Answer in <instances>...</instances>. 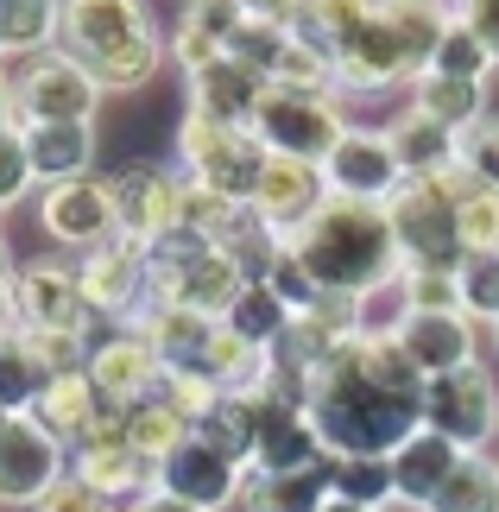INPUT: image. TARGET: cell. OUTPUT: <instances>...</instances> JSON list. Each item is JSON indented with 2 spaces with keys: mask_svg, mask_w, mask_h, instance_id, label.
<instances>
[{
  "mask_svg": "<svg viewBox=\"0 0 499 512\" xmlns=\"http://www.w3.org/2000/svg\"><path fill=\"white\" fill-rule=\"evenodd\" d=\"M108 190H114V215H121V234H133V241H146L158 247L165 234L184 228V190H190V177L184 171H171V165H121L108 177Z\"/></svg>",
  "mask_w": 499,
  "mask_h": 512,
  "instance_id": "obj_10",
  "label": "cell"
},
{
  "mask_svg": "<svg viewBox=\"0 0 499 512\" xmlns=\"http://www.w3.org/2000/svg\"><path fill=\"white\" fill-rule=\"evenodd\" d=\"M38 190L32 177V152H26V127H0V209L26 203Z\"/></svg>",
  "mask_w": 499,
  "mask_h": 512,
  "instance_id": "obj_44",
  "label": "cell"
},
{
  "mask_svg": "<svg viewBox=\"0 0 499 512\" xmlns=\"http://www.w3.org/2000/svg\"><path fill=\"white\" fill-rule=\"evenodd\" d=\"M83 373H89V386H95V399H102V411H114V418H127L133 405L158 399V386H165V361H158L152 342L133 336V329H121V336H108V342H95Z\"/></svg>",
  "mask_w": 499,
  "mask_h": 512,
  "instance_id": "obj_15",
  "label": "cell"
},
{
  "mask_svg": "<svg viewBox=\"0 0 499 512\" xmlns=\"http://www.w3.org/2000/svg\"><path fill=\"white\" fill-rule=\"evenodd\" d=\"M285 253L316 279L323 298H367L373 285L405 272L386 203H354V196H329L304 228L285 234Z\"/></svg>",
  "mask_w": 499,
  "mask_h": 512,
  "instance_id": "obj_2",
  "label": "cell"
},
{
  "mask_svg": "<svg viewBox=\"0 0 499 512\" xmlns=\"http://www.w3.org/2000/svg\"><path fill=\"white\" fill-rule=\"evenodd\" d=\"M430 70H436V76H462V83H487V70H499V64H493V51L462 26V19H449V32L436 38Z\"/></svg>",
  "mask_w": 499,
  "mask_h": 512,
  "instance_id": "obj_39",
  "label": "cell"
},
{
  "mask_svg": "<svg viewBox=\"0 0 499 512\" xmlns=\"http://www.w3.org/2000/svg\"><path fill=\"white\" fill-rule=\"evenodd\" d=\"M455 291L474 323H499V253H468L455 266Z\"/></svg>",
  "mask_w": 499,
  "mask_h": 512,
  "instance_id": "obj_40",
  "label": "cell"
},
{
  "mask_svg": "<svg viewBox=\"0 0 499 512\" xmlns=\"http://www.w3.org/2000/svg\"><path fill=\"white\" fill-rule=\"evenodd\" d=\"M70 475H83L95 494H108L114 506H133L139 494L158 487V462L139 456V449L127 443V424L108 411V418L83 437V449H70Z\"/></svg>",
  "mask_w": 499,
  "mask_h": 512,
  "instance_id": "obj_12",
  "label": "cell"
},
{
  "mask_svg": "<svg viewBox=\"0 0 499 512\" xmlns=\"http://www.w3.org/2000/svg\"><path fill=\"white\" fill-rule=\"evenodd\" d=\"M266 159H272V152L259 146L253 127H241V121H215V114L190 108L184 127H177V171H184L190 184L228 196V203L253 209L259 177H266Z\"/></svg>",
  "mask_w": 499,
  "mask_h": 512,
  "instance_id": "obj_4",
  "label": "cell"
},
{
  "mask_svg": "<svg viewBox=\"0 0 499 512\" xmlns=\"http://www.w3.org/2000/svg\"><path fill=\"white\" fill-rule=\"evenodd\" d=\"M405 298H411V310H462L455 272H424V266H405Z\"/></svg>",
  "mask_w": 499,
  "mask_h": 512,
  "instance_id": "obj_49",
  "label": "cell"
},
{
  "mask_svg": "<svg viewBox=\"0 0 499 512\" xmlns=\"http://www.w3.org/2000/svg\"><path fill=\"white\" fill-rule=\"evenodd\" d=\"M64 0H0V57H38L57 51Z\"/></svg>",
  "mask_w": 499,
  "mask_h": 512,
  "instance_id": "obj_31",
  "label": "cell"
},
{
  "mask_svg": "<svg viewBox=\"0 0 499 512\" xmlns=\"http://www.w3.org/2000/svg\"><path fill=\"white\" fill-rule=\"evenodd\" d=\"M70 475V456L57 449L38 418H7L0 424V506H32Z\"/></svg>",
  "mask_w": 499,
  "mask_h": 512,
  "instance_id": "obj_16",
  "label": "cell"
},
{
  "mask_svg": "<svg viewBox=\"0 0 499 512\" xmlns=\"http://www.w3.org/2000/svg\"><path fill=\"white\" fill-rule=\"evenodd\" d=\"M45 386H51V373L38 367V354H32V342H26V329L0 323V418H26Z\"/></svg>",
  "mask_w": 499,
  "mask_h": 512,
  "instance_id": "obj_30",
  "label": "cell"
},
{
  "mask_svg": "<svg viewBox=\"0 0 499 512\" xmlns=\"http://www.w3.org/2000/svg\"><path fill=\"white\" fill-rule=\"evenodd\" d=\"M0 127H19V102H13V76L0 70Z\"/></svg>",
  "mask_w": 499,
  "mask_h": 512,
  "instance_id": "obj_56",
  "label": "cell"
},
{
  "mask_svg": "<svg viewBox=\"0 0 499 512\" xmlns=\"http://www.w3.org/2000/svg\"><path fill=\"white\" fill-rule=\"evenodd\" d=\"M493 462H499V456H493Z\"/></svg>",
  "mask_w": 499,
  "mask_h": 512,
  "instance_id": "obj_63",
  "label": "cell"
},
{
  "mask_svg": "<svg viewBox=\"0 0 499 512\" xmlns=\"http://www.w3.org/2000/svg\"><path fill=\"white\" fill-rule=\"evenodd\" d=\"M76 285H83L89 317L133 323L139 304L152 298V247L133 241V234H114V241L76 253Z\"/></svg>",
  "mask_w": 499,
  "mask_h": 512,
  "instance_id": "obj_9",
  "label": "cell"
},
{
  "mask_svg": "<svg viewBox=\"0 0 499 512\" xmlns=\"http://www.w3.org/2000/svg\"><path fill=\"white\" fill-rule=\"evenodd\" d=\"M285 45H291L285 26H259V19H247V26L228 38V57H234V64H247V70H259V76L272 83V70H278V57H285Z\"/></svg>",
  "mask_w": 499,
  "mask_h": 512,
  "instance_id": "obj_43",
  "label": "cell"
},
{
  "mask_svg": "<svg viewBox=\"0 0 499 512\" xmlns=\"http://www.w3.org/2000/svg\"><path fill=\"white\" fill-rule=\"evenodd\" d=\"M266 285L278 291V298H285V310H291V317H304V310H316V304H323V291H316V279H310V272L291 260V253H278V266H272V279H266Z\"/></svg>",
  "mask_w": 499,
  "mask_h": 512,
  "instance_id": "obj_50",
  "label": "cell"
},
{
  "mask_svg": "<svg viewBox=\"0 0 499 512\" xmlns=\"http://www.w3.org/2000/svg\"><path fill=\"white\" fill-rule=\"evenodd\" d=\"M329 462L323 437H316L310 411H291V418H278L266 437L253 443V475H291V468H316Z\"/></svg>",
  "mask_w": 499,
  "mask_h": 512,
  "instance_id": "obj_29",
  "label": "cell"
},
{
  "mask_svg": "<svg viewBox=\"0 0 499 512\" xmlns=\"http://www.w3.org/2000/svg\"><path fill=\"white\" fill-rule=\"evenodd\" d=\"M38 512H114V500H108V494H95L83 475H64L45 500H38Z\"/></svg>",
  "mask_w": 499,
  "mask_h": 512,
  "instance_id": "obj_51",
  "label": "cell"
},
{
  "mask_svg": "<svg viewBox=\"0 0 499 512\" xmlns=\"http://www.w3.org/2000/svg\"><path fill=\"white\" fill-rule=\"evenodd\" d=\"M392 342L405 348V361L424 373V380L481 361V354H474V317H468V310H411L405 329H398Z\"/></svg>",
  "mask_w": 499,
  "mask_h": 512,
  "instance_id": "obj_20",
  "label": "cell"
},
{
  "mask_svg": "<svg viewBox=\"0 0 499 512\" xmlns=\"http://www.w3.org/2000/svg\"><path fill=\"white\" fill-rule=\"evenodd\" d=\"M379 13L392 19V32H398V45H405L411 76H424L430 57H436V38H443L449 19H455V7H449V0H392V7H379Z\"/></svg>",
  "mask_w": 499,
  "mask_h": 512,
  "instance_id": "obj_33",
  "label": "cell"
},
{
  "mask_svg": "<svg viewBox=\"0 0 499 512\" xmlns=\"http://www.w3.org/2000/svg\"><path fill=\"white\" fill-rule=\"evenodd\" d=\"M424 430L449 437L462 456H487V443L499 437V380L487 373V361L424 380Z\"/></svg>",
  "mask_w": 499,
  "mask_h": 512,
  "instance_id": "obj_7",
  "label": "cell"
},
{
  "mask_svg": "<svg viewBox=\"0 0 499 512\" xmlns=\"http://www.w3.org/2000/svg\"><path fill=\"white\" fill-rule=\"evenodd\" d=\"M493 348H499V323H493Z\"/></svg>",
  "mask_w": 499,
  "mask_h": 512,
  "instance_id": "obj_59",
  "label": "cell"
},
{
  "mask_svg": "<svg viewBox=\"0 0 499 512\" xmlns=\"http://www.w3.org/2000/svg\"><path fill=\"white\" fill-rule=\"evenodd\" d=\"M121 424H127V443L139 449V456H152V462H165L171 449H184V443L196 437V424H190L177 405H165V392H158V399H146V405H133Z\"/></svg>",
  "mask_w": 499,
  "mask_h": 512,
  "instance_id": "obj_34",
  "label": "cell"
},
{
  "mask_svg": "<svg viewBox=\"0 0 499 512\" xmlns=\"http://www.w3.org/2000/svg\"><path fill=\"white\" fill-rule=\"evenodd\" d=\"M190 83V108H203V114H215V121H253V108H259V95H266L272 83L259 70H247V64H234V57L222 51L215 64H203L196 76H184Z\"/></svg>",
  "mask_w": 499,
  "mask_h": 512,
  "instance_id": "obj_25",
  "label": "cell"
},
{
  "mask_svg": "<svg viewBox=\"0 0 499 512\" xmlns=\"http://www.w3.org/2000/svg\"><path fill=\"white\" fill-rule=\"evenodd\" d=\"M455 19L481 38V45L493 51V64H499V0H455Z\"/></svg>",
  "mask_w": 499,
  "mask_h": 512,
  "instance_id": "obj_52",
  "label": "cell"
},
{
  "mask_svg": "<svg viewBox=\"0 0 499 512\" xmlns=\"http://www.w3.org/2000/svg\"><path fill=\"white\" fill-rule=\"evenodd\" d=\"M323 177H329V196H354V203H392V190L405 184L392 140L373 127H354V121L323 159Z\"/></svg>",
  "mask_w": 499,
  "mask_h": 512,
  "instance_id": "obj_18",
  "label": "cell"
},
{
  "mask_svg": "<svg viewBox=\"0 0 499 512\" xmlns=\"http://www.w3.org/2000/svg\"><path fill=\"white\" fill-rule=\"evenodd\" d=\"M411 317V298H405V272L386 285H373L367 298H354V323H361V336H398Z\"/></svg>",
  "mask_w": 499,
  "mask_h": 512,
  "instance_id": "obj_41",
  "label": "cell"
},
{
  "mask_svg": "<svg viewBox=\"0 0 499 512\" xmlns=\"http://www.w3.org/2000/svg\"><path fill=\"white\" fill-rule=\"evenodd\" d=\"M329 203V177L323 165H310V159H266V177H259V196H253V215L259 222H272L278 234H291V228H304L316 209Z\"/></svg>",
  "mask_w": 499,
  "mask_h": 512,
  "instance_id": "obj_21",
  "label": "cell"
},
{
  "mask_svg": "<svg viewBox=\"0 0 499 512\" xmlns=\"http://www.w3.org/2000/svg\"><path fill=\"white\" fill-rule=\"evenodd\" d=\"M0 70L13 76L19 127H38V121H95V108H102V83H95L70 51L0 57Z\"/></svg>",
  "mask_w": 499,
  "mask_h": 512,
  "instance_id": "obj_6",
  "label": "cell"
},
{
  "mask_svg": "<svg viewBox=\"0 0 499 512\" xmlns=\"http://www.w3.org/2000/svg\"><path fill=\"white\" fill-rule=\"evenodd\" d=\"M0 424H7V418H0Z\"/></svg>",
  "mask_w": 499,
  "mask_h": 512,
  "instance_id": "obj_61",
  "label": "cell"
},
{
  "mask_svg": "<svg viewBox=\"0 0 499 512\" xmlns=\"http://www.w3.org/2000/svg\"><path fill=\"white\" fill-rule=\"evenodd\" d=\"M329 475H335V500H354V506H367V512H386L392 506V462H379V456H342V462H329Z\"/></svg>",
  "mask_w": 499,
  "mask_h": 512,
  "instance_id": "obj_38",
  "label": "cell"
},
{
  "mask_svg": "<svg viewBox=\"0 0 499 512\" xmlns=\"http://www.w3.org/2000/svg\"><path fill=\"white\" fill-rule=\"evenodd\" d=\"M222 323H228L241 342H253V348H266V354H272L278 342H285V329H291V310H285V298H278L272 285H247L241 298L228 304V317H222Z\"/></svg>",
  "mask_w": 499,
  "mask_h": 512,
  "instance_id": "obj_35",
  "label": "cell"
},
{
  "mask_svg": "<svg viewBox=\"0 0 499 512\" xmlns=\"http://www.w3.org/2000/svg\"><path fill=\"white\" fill-rule=\"evenodd\" d=\"M38 228L51 234L57 247L89 253L121 234V215H114V190L108 177H70V184H45L38 190Z\"/></svg>",
  "mask_w": 499,
  "mask_h": 512,
  "instance_id": "obj_11",
  "label": "cell"
},
{
  "mask_svg": "<svg viewBox=\"0 0 499 512\" xmlns=\"http://www.w3.org/2000/svg\"><path fill=\"white\" fill-rule=\"evenodd\" d=\"M462 165H468V177L481 190H499V121H493V114L481 127L462 133Z\"/></svg>",
  "mask_w": 499,
  "mask_h": 512,
  "instance_id": "obj_47",
  "label": "cell"
},
{
  "mask_svg": "<svg viewBox=\"0 0 499 512\" xmlns=\"http://www.w3.org/2000/svg\"><path fill=\"white\" fill-rule=\"evenodd\" d=\"M247 127L266 152H278V159H310V165H323L335 152V140L348 133L335 95H304V89H266Z\"/></svg>",
  "mask_w": 499,
  "mask_h": 512,
  "instance_id": "obj_8",
  "label": "cell"
},
{
  "mask_svg": "<svg viewBox=\"0 0 499 512\" xmlns=\"http://www.w3.org/2000/svg\"><path fill=\"white\" fill-rule=\"evenodd\" d=\"M411 108L424 114V121L449 127V133H468L487 121V83H462V76H411Z\"/></svg>",
  "mask_w": 499,
  "mask_h": 512,
  "instance_id": "obj_27",
  "label": "cell"
},
{
  "mask_svg": "<svg viewBox=\"0 0 499 512\" xmlns=\"http://www.w3.org/2000/svg\"><path fill=\"white\" fill-rule=\"evenodd\" d=\"M158 26L146 19L139 0H64V26H57V51H70L83 70H95L102 57L152 38Z\"/></svg>",
  "mask_w": 499,
  "mask_h": 512,
  "instance_id": "obj_14",
  "label": "cell"
},
{
  "mask_svg": "<svg viewBox=\"0 0 499 512\" xmlns=\"http://www.w3.org/2000/svg\"><path fill=\"white\" fill-rule=\"evenodd\" d=\"M177 26L203 32L209 45H222V51H228V38L247 26V13H241V0H184V13H177Z\"/></svg>",
  "mask_w": 499,
  "mask_h": 512,
  "instance_id": "obj_45",
  "label": "cell"
},
{
  "mask_svg": "<svg viewBox=\"0 0 499 512\" xmlns=\"http://www.w3.org/2000/svg\"><path fill=\"white\" fill-rule=\"evenodd\" d=\"M304 411L329 449V462H342V456L386 462L405 437L424 430V373L405 361V348L392 336H354L310 380Z\"/></svg>",
  "mask_w": 499,
  "mask_h": 512,
  "instance_id": "obj_1",
  "label": "cell"
},
{
  "mask_svg": "<svg viewBox=\"0 0 499 512\" xmlns=\"http://www.w3.org/2000/svg\"><path fill=\"white\" fill-rule=\"evenodd\" d=\"M26 152H32V177L45 184H70V177H95V127L89 121H38L26 127Z\"/></svg>",
  "mask_w": 499,
  "mask_h": 512,
  "instance_id": "obj_24",
  "label": "cell"
},
{
  "mask_svg": "<svg viewBox=\"0 0 499 512\" xmlns=\"http://www.w3.org/2000/svg\"><path fill=\"white\" fill-rule=\"evenodd\" d=\"M424 512H499V462L493 456H462V468L443 481Z\"/></svg>",
  "mask_w": 499,
  "mask_h": 512,
  "instance_id": "obj_36",
  "label": "cell"
},
{
  "mask_svg": "<svg viewBox=\"0 0 499 512\" xmlns=\"http://www.w3.org/2000/svg\"><path fill=\"white\" fill-rule=\"evenodd\" d=\"M386 462H392V506L424 512L436 494H443V481L462 468V449L449 437H436V430H417V437H405Z\"/></svg>",
  "mask_w": 499,
  "mask_h": 512,
  "instance_id": "obj_22",
  "label": "cell"
},
{
  "mask_svg": "<svg viewBox=\"0 0 499 512\" xmlns=\"http://www.w3.org/2000/svg\"><path fill=\"white\" fill-rule=\"evenodd\" d=\"M386 140H392L398 171H405V177H436V171H449L455 159H462V133H449V127L424 121L417 108L398 114V121L386 127Z\"/></svg>",
  "mask_w": 499,
  "mask_h": 512,
  "instance_id": "obj_28",
  "label": "cell"
},
{
  "mask_svg": "<svg viewBox=\"0 0 499 512\" xmlns=\"http://www.w3.org/2000/svg\"><path fill=\"white\" fill-rule=\"evenodd\" d=\"M121 512H196V506H184V500H171L165 487H152V494H139L133 506H121Z\"/></svg>",
  "mask_w": 499,
  "mask_h": 512,
  "instance_id": "obj_54",
  "label": "cell"
},
{
  "mask_svg": "<svg viewBox=\"0 0 499 512\" xmlns=\"http://www.w3.org/2000/svg\"><path fill=\"white\" fill-rule=\"evenodd\" d=\"M26 342H32L38 367H45L51 380L83 373V367H89V348H95V336H83V329H26Z\"/></svg>",
  "mask_w": 499,
  "mask_h": 512,
  "instance_id": "obj_42",
  "label": "cell"
},
{
  "mask_svg": "<svg viewBox=\"0 0 499 512\" xmlns=\"http://www.w3.org/2000/svg\"><path fill=\"white\" fill-rule=\"evenodd\" d=\"M247 291L241 266L222 247H209L203 234L177 228L152 247V304L196 310V317H228V304Z\"/></svg>",
  "mask_w": 499,
  "mask_h": 512,
  "instance_id": "obj_5",
  "label": "cell"
},
{
  "mask_svg": "<svg viewBox=\"0 0 499 512\" xmlns=\"http://www.w3.org/2000/svg\"><path fill=\"white\" fill-rule=\"evenodd\" d=\"M158 487H165L171 500H184L196 512H222L241 500V487H247V468L222 456L209 437H190L184 449H171L165 462H158Z\"/></svg>",
  "mask_w": 499,
  "mask_h": 512,
  "instance_id": "obj_17",
  "label": "cell"
},
{
  "mask_svg": "<svg viewBox=\"0 0 499 512\" xmlns=\"http://www.w3.org/2000/svg\"><path fill=\"white\" fill-rule=\"evenodd\" d=\"M241 13L259 19V26H297V13H304V0H241Z\"/></svg>",
  "mask_w": 499,
  "mask_h": 512,
  "instance_id": "obj_53",
  "label": "cell"
},
{
  "mask_svg": "<svg viewBox=\"0 0 499 512\" xmlns=\"http://www.w3.org/2000/svg\"><path fill=\"white\" fill-rule=\"evenodd\" d=\"M26 418H38V430L70 456V449H83V437L108 418V411H102V399H95L89 373H64V380H51L45 392H38V405L26 411Z\"/></svg>",
  "mask_w": 499,
  "mask_h": 512,
  "instance_id": "obj_23",
  "label": "cell"
},
{
  "mask_svg": "<svg viewBox=\"0 0 499 512\" xmlns=\"http://www.w3.org/2000/svg\"><path fill=\"white\" fill-rule=\"evenodd\" d=\"M367 7H373V13H379V7H392V0H367Z\"/></svg>",
  "mask_w": 499,
  "mask_h": 512,
  "instance_id": "obj_58",
  "label": "cell"
},
{
  "mask_svg": "<svg viewBox=\"0 0 499 512\" xmlns=\"http://www.w3.org/2000/svg\"><path fill=\"white\" fill-rule=\"evenodd\" d=\"M247 222H253V209H247V203H228V196H215V190H203V184H190V190H184V228H190V234H203L209 247H228Z\"/></svg>",
  "mask_w": 499,
  "mask_h": 512,
  "instance_id": "obj_37",
  "label": "cell"
},
{
  "mask_svg": "<svg viewBox=\"0 0 499 512\" xmlns=\"http://www.w3.org/2000/svg\"><path fill=\"white\" fill-rule=\"evenodd\" d=\"M455 222H462V247L468 253H499V190H474Z\"/></svg>",
  "mask_w": 499,
  "mask_h": 512,
  "instance_id": "obj_46",
  "label": "cell"
},
{
  "mask_svg": "<svg viewBox=\"0 0 499 512\" xmlns=\"http://www.w3.org/2000/svg\"><path fill=\"white\" fill-rule=\"evenodd\" d=\"M329 500H335L329 462L291 468V475H253V468H247V487H241V506L247 512H323Z\"/></svg>",
  "mask_w": 499,
  "mask_h": 512,
  "instance_id": "obj_26",
  "label": "cell"
},
{
  "mask_svg": "<svg viewBox=\"0 0 499 512\" xmlns=\"http://www.w3.org/2000/svg\"><path fill=\"white\" fill-rule=\"evenodd\" d=\"M13 272H19V266H13L7 241H0V323H13V310H7V304H13Z\"/></svg>",
  "mask_w": 499,
  "mask_h": 512,
  "instance_id": "obj_55",
  "label": "cell"
},
{
  "mask_svg": "<svg viewBox=\"0 0 499 512\" xmlns=\"http://www.w3.org/2000/svg\"><path fill=\"white\" fill-rule=\"evenodd\" d=\"M158 392H165V405H177L196 430H203V418L222 405V392H215L203 373H165V386H158Z\"/></svg>",
  "mask_w": 499,
  "mask_h": 512,
  "instance_id": "obj_48",
  "label": "cell"
},
{
  "mask_svg": "<svg viewBox=\"0 0 499 512\" xmlns=\"http://www.w3.org/2000/svg\"><path fill=\"white\" fill-rule=\"evenodd\" d=\"M449 7H455V0H449Z\"/></svg>",
  "mask_w": 499,
  "mask_h": 512,
  "instance_id": "obj_62",
  "label": "cell"
},
{
  "mask_svg": "<svg viewBox=\"0 0 499 512\" xmlns=\"http://www.w3.org/2000/svg\"><path fill=\"white\" fill-rule=\"evenodd\" d=\"M481 190L468 177V165L455 159L449 171H436V177H405V184L392 190V203H386V222L398 234V260L405 266H424V272H455L468 260V247H462V203Z\"/></svg>",
  "mask_w": 499,
  "mask_h": 512,
  "instance_id": "obj_3",
  "label": "cell"
},
{
  "mask_svg": "<svg viewBox=\"0 0 499 512\" xmlns=\"http://www.w3.org/2000/svg\"><path fill=\"white\" fill-rule=\"evenodd\" d=\"M323 512H367V506H354V500H329Z\"/></svg>",
  "mask_w": 499,
  "mask_h": 512,
  "instance_id": "obj_57",
  "label": "cell"
},
{
  "mask_svg": "<svg viewBox=\"0 0 499 512\" xmlns=\"http://www.w3.org/2000/svg\"><path fill=\"white\" fill-rule=\"evenodd\" d=\"M13 329H83L89 336V304L76 285V260H26L13 272Z\"/></svg>",
  "mask_w": 499,
  "mask_h": 512,
  "instance_id": "obj_13",
  "label": "cell"
},
{
  "mask_svg": "<svg viewBox=\"0 0 499 512\" xmlns=\"http://www.w3.org/2000/svg\"><path fill=\"white\" fill-rule=\"evenodd\" d=\"M405 83L411 89V64H405V45H398V32H392V19L386 13H373L361 38L335 57V95H386Z\"/></svg>",
  "mask_w": 499,
  "mask_h": 512,
  "instance_id": "obj_19",
  "label": "cell"
},
{
  "mask_svg": "<svg viewBox=\"0 0 499 512\" xmlns=\"http://www.w3.org/2000/svg\"><path fill=\"white\" fill-rule=\"evenodd\" d=\"M373 19L367 0H304V13H297L291 38H304V45H316L323 57H342L354 38H361V26Z\"/></svg>",
  "mask_w": 499,
  "mask_h": 512,
  "instance_id": "obj_32",
  "label": "cell"
},
{
  "mask_svg": "<svg viewBox=\"0 0 499 512\" xmlns=\"http://www.w3.org/2000/svg\"><path fill=\"white\" fill-rule=\"evenodd\" d=\"M386 512H405V506H386Z\"/></svg>",
  "mask_w": 499,
  "mask_h": 512,
  "instance_id": "obj_60",
  "label": "cell"
}]
</instances>
